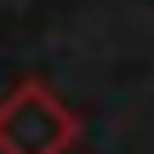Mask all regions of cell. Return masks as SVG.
Returning <instances> with one entry per match:
<instances>
[{
    "label": "cell",
    "instance_id": "1",
    "mask_svg": "<svg viewBox=\"0 0 154 154\" xmlns=\"http://www.w3.org/2000/svg\"><path fill=\"white\" fill-rule=\"evenodd\" d=\"M74 143L80 114L46 80H23L0 97V154H69Z\"/></svg>",
    "mask_w": 154,
    "mask_h": 154
}]
</instances>
